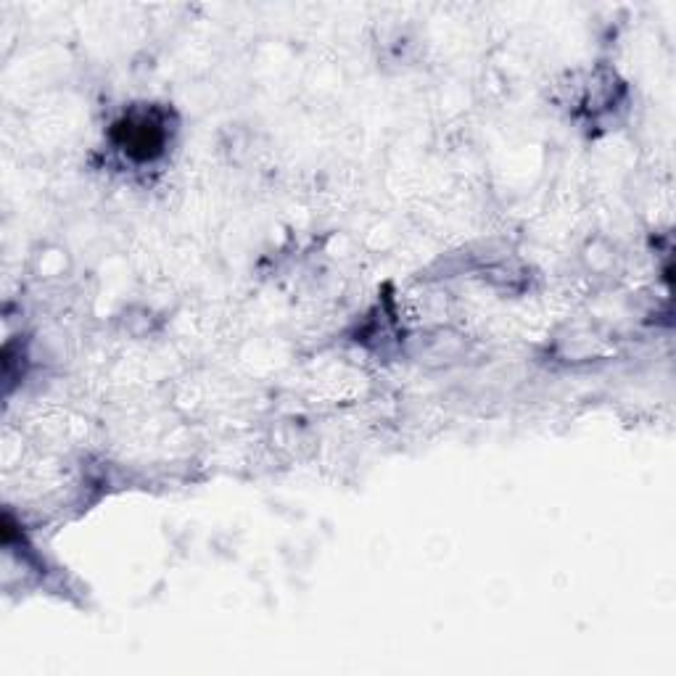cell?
Instances as JSON below:
<instances>
[{
    "instance_id": "cell-1",
    "label": "cell",
    "mask_w": 676,
    "mask_h": 676,
    "mask_svg": "<svg viewBox=\"0 0 676 676\" xmlns=\"http://www.w3.org/2000/svg\"><path fill=\"white\" fill-rule=\"evenodd\" d=\"M119 130L125 133V140H122V146L130 154H138L143 159H151L156 151H162L164 135L162 130L151 122V119H143L140 125H135L133 119H127L125 125H119Z\"/></svg>"
}]
</instances>
